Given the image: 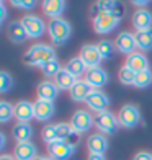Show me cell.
Returning a JSON list of instances; mask_svg holds the SVG:
<instances>
[{
	"label": "cell",
	"mask_w": 152,
	"mask_h": 160,
	"mask_svg": "<svg viewBox=\"0 0 152 160\" xmlns=\"http://www.w3.org/2000/svg\"><path fill=\"white\" fill-rule=\"evenodd\" d=\"M53 59H56L54 49L53 46L44 44V42L33 44L23 56V62L26 65H31V67H43L46 62L53 61Z\"/></svg>",
	"instance_id": "cell-1"
},
{
	"label": "cell",
	"mask_w": 152,
	"mask_h": 160,
	"mask_svg": "<svg viewBox=\"0 0 152 160\" xmlns=\"http://www.w3.org/2000/svg\"><path fill=\"white\" fill-rule=\"evenodd\" d=\"M48 34L53 44L56 46H62L66 44L67 39L72 34V26L67 20L64 18H57V20H51L48 23Z\"/></svg>",
	"instance_id": "cell-2"
},
{
	"label": "cell",
	"mask_w": 152,
	"mask_h": 160,
	"mask_svg": "<svg viewBox=\"0 0 152 160\" xmlns=\"http://www.w3.org/2000/svg\"><path fill=\"white\" fill-rule=\"evenodd\" d=\"M92 18H93V30H95V33L108 34L119 25L123 17L114 12H108V13H97Z\"/></svg>",
	"instance_id": "cell-3"
},
{
	"label": "cell",
	"mask_w": 152,
	"mask_h": 160,
	"mask_svg": "<svg viewBox=\"0 0 152 160\" xmlns=\"http://www.w3.org/2000/svg\"><path fill=\"white\" fill-rule=\"evenodd\" d=\"M118 122L121 128H126V129H133L141 122V110L137 108L136 105H123L118 111Z\"/></svg>",
	"instance_id": "cell-4"
},
{
	"label": "cell",
	"mask_w": 152,
	"mask_h": 160,
	"mask_svg": "<svg viewBox=\"0 0 152 160\" xmlns=\"http://www.w3.org/2000/svg\"><path fill=\"white\" fill-rule=\"evenodd\" d=\"M69 124L80 136V134H85L87 131H90V128L95 124V116H92V113L89 110H77L72 114Z\"/></svg>",
	"instance_id": "cell-5"
},
{
	"label": "cell",
	"mask_w": 152,
	"mask_h": 160,
	"mask_svg": "<svg viewBox=\"0 0 152 160\" xmlns=\"http://www.w3.org/2000/svg\"><path fill=\"white\" fill-rule=\"evenodd\" d=\"M118 118L111 111H103L95 114V128L100 131L103 136H111L118 131Z\"/></svg>",
	"instance_id": "cell-6"
},
{
	"label": "cell",
	"mask_w": 152,
	"mask_h": 160,
	"mask_svg": "<svg viewBox=\"0 0 152 160\" xmlns=\"http://www.w3.org/2000/svg\"><path fill=\"white\" fill-rule=\"evenodd\" d=\"M20 21H21V23H23V26H25L28 38H31V39L41 38V36L44 34V31L48 30L46 23L43 21V18L38 17V15H33V13H28V15H25Z\"/></svg>",
	"instance_id": "cell-7"
},
{
	"label": "cell",
	"mask_w": 152,
	"mask_h": 160,
	"mask_svg": "<svg viewBox=\"0 0 152 160\" xmlns=\"http://www.w3.org/2000/svg\"><path fill=\"white\" fill-rule=\"evenodd\" d=\"M74 152L75 147L67 144L66 141H56L48 145V154L53 160H69Z\"/></svg>",
	"instance_id": "cell-8"
},
{
	"label": "cell",
	"mask_w": 152,
	"mask_h": 160,
	"mask_svg": "<svg viewBox=\"0 0 152 160\" xmlns=\"http://www.w3.org/2000/svg\"><path fill=\"white\" fill-rule=\"evenodd\" d=\"M79 57L84 61V64H85L89 69L100 67V62L103 61V59H101V54H100L97 44H85V46H82Z\"/></svg>",
	"instance_id": "cell-9"
},
{
	"label": "cell",
	"mask_w": 152,
	"mask_h": 160,
	"mask_svg": "<svg viewBox=\"0 0 152 160\" xmlns=\"http://www.w3.org/2000/svg\"><path fill=\"white\" fill-rule=\"evenodd\" d=\"M87 106H89V110L93 111V113H103V111H108L106 108L108 105H110V98H108V95L105 92L101 90H95L92 93V95L85 100Z\"/></svg>",
	"instance_id": "cell-10"
},
{
	"label": "cell",
	"mask_w": 152,
	"mask_h": 160,
	"mask_svg": "<svg viewBox=\"0 0 152 160\" xmlns=\"http://www.w3.org/2000/svg\"><path fill=\"white\" fill-rule=\"evenodd\" d=\"M114 46H116V51H119L121 54L131 56L133 52H136V49H137L134 33H129V31L119 33L118 38H116V41H114Z\"/></svg>",
	"instance_id": "cell-11"
},
{
	"label": "cell",
	"mask_w": 152,
	"mask_h": 160,
	"mask_svg": "<svg viewBox=\"0 0 152 160\" xmlns=\"http://www.w3.org/2000/svg\"><path fill=\"white\" fill-rule=\"evenodd\" d=\"M93 92H95V88H93L87 80H77V82L74 83V87L69 90V95H70L72 101L80 103V101H85Z\"/></svg>",
	"instance_id": "cell-12"
},
{
	"label": "cell",
	"mask_w": 152,
	"mask_h": 160,
	"mask_svg": "<svg viewBox=\"0 0 152 160\" xmlns=\"http://www.w3.org/2000/svg\"><path fill=\"white\" fill-rule=\"evenodd\" d=\"M13 157H15V160H36L38 158V149L31 141L17 142L15 149H13Z\"/></svg>",
	"instance_id": "cell-13"
},
{
	"label": "cell",
	"mask_w": 152,
	"mask_h": 160,
	"mask_svg": "<svg viewBox=\"0 0 152 160\" xmlns=\"http://www.w3.org/2000/svg\"><path fill=\"white\" fill-rule=\"evenodd\" d=\"M131 21H133V26L136 28V31L152 30V13L146 8L136 10L131 17Z\"/></svg>",
	"instance_id": "cell-14"
},
{
	"label": "cell",
	"mask_w": 152,
	"mask_h": 160,
	"mask_svg": "<svg viewBox=\"0 0 152 160\" xmlns=\"http://www.w3.org/2000/svg\"><path fill=\"white\" fill-rule=\"evenodd\" d=\"M59 88H57V85L54 82H51V80H43V82L38 83L36 87V93H38V100H44V101H53L57 98L59 95Z\"/></svg>",
	"instance_id": "cell-15"
},
{
	"label": "cell",
	"mask_w": 152,
	"mask_h": 160,
	"mask_svg": "<svg viewBox=\"0 0 152 160\" xmlns=\"http://www.w3.org/2000/svg\"><path fill=\"white\" fill-rule=\"evenodd\" d=\"M15 118L18 122H30L34 118V103L20 100L15 103Z\"/></svg>",
	"instance_id": "cell-16"
},
{
	"label": "cell",
	"mask_w": 152,
	"mask_h": 160,
	"mask_svg": "<svg viewBox=\"0 0 152 160\" xmlns=\"http://www.w3.org/2000/svg\"><path fill=\"white\" fill-rule=\"evenodd\" d=\"M87 149H89L90 154H95V155H103L106 149H108V141L106 137L97 132V134H92L89 139H87Z\"/></svg>",
	"instance_id": "cell-17"
},
{
	"label": "cell",
	"mask_w": 152,
	"mask_h": 160,
	"mask_svg": "<svg viewBox=\"0 0 152 160\" xmlns=\"http://www.w3.org/2000/svg\"><path fill=\"white\" fill-rule=\"evenodd\" d=\"M41 7L46 17H49L51 20H57L61 18V15L66 10V2H62V0H44Z\"/></svg>",
	"instance_id": "cell-18"
},
{
	"label": "cell",
	"mask_w": 152,
	"mask_h": 160,
	"mask_svg": "<svg viewBox=\"0 0 152 160\" xmlns=\"http://www.w3.org/2000/svg\"><path fill=\"white\" fill-rule=\"evenodd\" d=\"M85 80L89 82L93 88L98 90L101 87H105V83L108 82V74L101 69V67H93V69H89L85 74Z\"/></svg>",
	"instance_id": "cell-19"
},
{
	"label": "cell",
	"mask_w": 152,
	"mask_h": 160,
	"mask_svg": "<svg viewBox=\"0 0 152 160\" xmlns=\"http://www.w3.org/2000/svg\"><path fill=\"white\" fill-rule=\"evenodd\" d=\"M54 116V103L44 100L34 101V119L38 121H49Z\"/></svg>",
	"instance_id": "cell-20"
},
{
	"label": "cell",
	"mask_w": 152,
	"mask_h": 160,
	"mask_svg": "<svg viewBox=\"0 0 152 160\" xmlns=\"http://www.w3.org/2000/svg\"><path fill=\"white\" fill-rule=\"evenodd\" d=\"M129 69H131L133 72H142V70H147L149 69V59L146 56H144V52H139V51H136V52H133L131 56H128L126 59V64Z\"/></svg>",
	"instance_id": "cell-21"
},
{
	"label": "cell",
	"mask_w": 152,
	"mask_h": 160,
	"mask_svg": "<svg viewBox=\"0 0 152 160\" xmlns=\"http://www.w3.org/2000/svg\"><path fill=\"white\" fill-rule=\"evenodd\" d=\"M7 34H8V39L17 42V44H21V42H25L28 34H26V30L21 21H12L7 28Z\"/></svg>",
	"instance_id": "cell-22"
},
{
	"label": "cell",
	"mask_w": 152,
	"mask_h": 160,
	"mask_svg": "<svg viewBox=\"0 0 152 160\" xmlns=\"http://www.w3.org/2000/svg\"><path fill=\"white\" fill-rule=\"evenodd\" d=\"M12 136L17 142H28L33 137V128L30 122H17L12 129Z\"/></svg>",
	"instance_id": "cell-23"
},
{
	"label": "cell",
	"mask_w": 152,
	"mask_h": 160,
	"mask_svg": "<svg viewBox=\"0 0 152 160\" xmlns=\"http://www.w3.org/2000/svg\"><path fill=\"white\" fill-rule=\"evenodd\" d=\"M53 82L57 85V88H59V90H70L72 87H74V83L77 82V78L72 75L70 72H67L66 67H62L59 74L53 78Z\"/></svg>",
	"instance_id": "cell-24"
},
{
	"label": "cell",
	"mask_w": 152,
	"mask_h": 160,
	"mask_svg": "<svg viewBox=\"0 0 152 160\" xmlns=\"http://www.w3.org/2000/svg\"><path fill=\"white\" fill-rule=\"evenodd\" d=\"M66 70L70 72V74L74 75L77 80H80L82 75L85 77V74H87V70H89V67H87V65L84 64V61L77 56V57H72V59H69V62L66 64Z\"/></svg>",
	"instance_id": "cell-25"
},
{
	"label": "cell",
	"mask_w": 152,
	"mask_h": 160,
	"mask_svg": "<svg viewBox=\"0 0 152 160\" xmlns=\"http://www.w3.org/2000/svg\"><path fill=\"white\" fill-rule=\"evenodd\" d=\"M134 36H136L137 49H142V51H150L152 49V30L136 31Z\"/></svg>",
	"instance_id": "cell-26"
},
{
	"label": "cell",
	"mask_w": 152,
	"mask_h": 160,
	"mask_svg": "<svg viewBox=\"0 0 152 160\" xmlns=\"http://www.w3.org/2000/svg\"><path fill=\"white\" fill-rule=\"evenodd\" d=\"M97 46H98V51L101 54V59H105V61L111 59L114 56V52H116V46H114L110 39H101Z\"/></svg>",
	"instance_id": "cell-27"
},
{
	"label": "cell",
	"mask_w": 152,
	"mask_h": 160,
	"mask_svg": "<svg viewBox=\"0 0 152 160\" xmlns=\"http://www.w3.org/2000/svg\"><path fill=\"white\" fill-rule=\"evenodd\" d=\"M152 83V70H142L136 74V80H134V87L137 88H147V87Z\"/></svg>",
	"instance_id": "cell-28"
},
{
	"label": "cell",
	"mask_w": 152,
	"mask_h": 160,
	"mask_svg": "<svg viewBox=\"0 0 152 160\" xmlns=\"http://www.w3.org/2000/svg\"><path fill=\"white\" fill-rule=\"evenodd\" d=\"M15 116V105L8 101H0V122H8Z\"/></svg>",
	"instance_id": "cell-29"
},
{
	"label": "cell",
	"mask_w": 152,
	"mask_h": 160,
	"mask_svg": "<svg viewBox=\"0 0 152 160\" xmlns=\"http://www.w3.org/2000/svg\"><path fill=\"white\" fill-rule=\"evenodd\" d=\"M61 64H59V61L57 59H53V61H49V62H46L44 65L41 67V72H43V75H46V77H49V78H54L57 74L61 72Z\"/></svg>",
	"instance_id": "cell-30"
},
{
	"label": "cell",
	"mask_w": 152,
	"mask_h": 160,
	"mask_svg": "<svg viewBox=\"0 0 152 160\" xmlns=\"http://www.w3.org/2000/svg\"><path fill=\"white\" fill-rule=\"evenodd\" d=\"M118 80L123 85H134V80H136V72H133L128 65H123L118 72Z\"/></svg>",
	"instance_id": "cell-31"
},
{
	"label": "cell",
	"mask_w": 152,
	"mask_h": 160,
	"mask_svg": "<svg viewBox=\"0 0 152 160\" xmlns=\"http://www.w3.org/2000/svg\"><path fill=\"white\" fill-rule=\"evenodd\" d=\"M74 129H72L70 124H66V122H57L56 124V137L57 141H67L72 136Z\"/></svg>",
	"instance_id": "cell-32"
},
{
	"label": "cell",
	"mask_w": 152,
	"mask_h": 160,
	"mask_svg": "<svg viewBox=\"0 0 152 160\" xmlns=\"http://www.w3.org/2000/svg\"><path fill=\"white\" fill-rule=\"evenodd\" d=\"M41 137H43V141H44L48 145L56 142L57 141V137H56V124H48L44 129H43Z\"/></svg>",
	"instance_id": "cell-33"
},
{
	"label": "cell",
	"mask_w": 152,
	"mask_h": 160,
	"mask_svg": "<svg viewBox=\"0 0 152 160\" xmlns=\"http://www.w3.org/2000/svg\"><path fill=\"white\" fill-rule=\"evenodd\" d=\"M13 87V78L8 72H0V92L7 93Z\"/></svg>",
	"instance_id": "cell-34"
},
{
	"label": "cell",
	"mask_w": 152,
	"mask_h": 160,
	"mask_svg": "<svg viewBox=\"0 0 152 160\" xmlns=\"http://www.w3.org/2000/svg\"><path fill=\"white\" fill-rule=\"evenodd\" d=\"M12 7L15 8H23V10H31L36 7L34 0H12Z\"/></svg>",
	"instance_id": "cell-35"
},
{
	"label": "cell",
	"mask_w": 152,
	"mask_h": 160,
	"mask_svg": "<svg viewBox=\"0 0 152 160\" xmlns=\"http://www.w3.org/2000/svg\"><path fill=\"white\" fill-rule=\"evenodd\" d=\"M133 160H152V155L149 152H137Z\"/></svg>",
	"instance_id": "cell-36"
},
{
	"label": "cell",
	"mask_w": 152,
	"mask_h": 160,
	"mask_svg": "<svg viewBox=\"0 0 152 160\" xmlns=\"http://www.w3.org/2000/svg\"><path fill=\"white\" fill-rule=\"evenodd\" d=\"M5 18H7V8H5V3L0 2V21L3 23Z\"/></svg>",
	"instance_id": "cell-37"
},
{
	"label": "cell",
	"mask_w": 152,
	"mask_h": 160,
	"mask_svg": "<svg viewBox=\"0 0 152 160\" xmlns=\"http://www.w3.org/2000/svg\"><path fill=\"white\" fill-rule=\"evenodd\" d=\"M87 160H106L105 155H95V154H89Z\"/></svg>",
	"instance_id": "cell-38"
},
{
	"label": "cell",
	"mask_w": 152,
	"mask_h": 160,
	"mask_svg": "<svg viewBox=\"0 0 152 160\" xmlns=\"http://www.w3.org/2000/svg\"><path fill=\"white\" fill-rule=\"evenodd\" d=\"M5 144H7V141H5V134H3V132H0V147L5 149Z\"/></svg>",
	"instance_id": "cell-39"
},
{
	"label": "cell",
	"mask_w": 152,
	"mask_h": 160,
	"mask_svg": "<svg viewBox=\"0 0 152 160\" xmlns=\"http://www.w3.org/2000/svg\"><path fill=\"white\" fill-rule=\"evenodd\" d=\"M149 2H137V0H136V2H133V5H136V7H141V8H144V7H146Z\"/></svg>",
	"instance_id": "cell-40"
},
{
	"label": "cell",
	"mask_w": 152,
	"mask_h": 160,
	"mask_svg": "<svg viewBox=\"0 0 152 160\" xmlns=\"http://www.w3.org/2000/svg\"><path fill=\"white\" fill-rule=\"evenodd\" d=\"M0 160H15V157H12V155H8V154H3L2 157H0Z\"/></svg>",
	"instance_id": "cell-41"
},
{
	"label": "cell",
	"mask_w": 152,
	"mask_h": 160,
	"mask_svg": "<svg viewBox=\"0 0 152 160\" xmlns=\"http://www.w3.org/2000/svg\"><path fill=\"white\" fill-rule=\"evenodd\" d=\"M36 160H53V158H51V157H38Z\"/></svg>",
	"instance_id": "cell-42"
}]
</instances>
